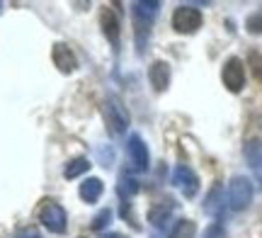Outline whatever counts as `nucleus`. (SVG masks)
Masks as SVG:
<instances>
[{
    "instance_id": "obj_1",
    "label": "nucleus",
    "mask_w": 262,
    "mask_h": 238,
    "mask_svg": "<svg viewBox=\"0 0 262 238\" xmlns=\"http://www.w3.org/2000/svg\"><path fill=\"white\" fill-rule=\"evenodd\" d=\"M253 202V182L245 175H235L228 185V207L233 211H243Z\"/></svg>"
},
{
    "instance_id": "obj_2",
    "label": "nucleus",
    "mask_w": 262,
    "mask_h": 238,
    "mask_svg": "<svg viewBox=\"0 0 262 238\" xmlns=\"http://www.w3.org/2000/svg\"><path fill=\"white\" fill-rule=\"evenodd\" d=\"M39 221L47 226L49 231H54V233H66V211L63 207L54 200H44L41 202V207H39Z\"/></svg>"
},
{
    "instance_id": "obj_3",
    "label": "nucleus",
    "mask_w": 262,
    "mask_h": 238,
    "mask_svg": "<svg viewBox=\"0 0 262 238\" xmlns=\"http://www.w3.org/2000/svg\"><path fill=\"white\" fill-rule=\"evenodd\" d=\"M160 10V3H134V19H136V37H139V47L143 51V41H146V32H148L150 22L156 19Z\"/></svg>"
},
{
    "instance_id": "obj_4",
    "label": "nucleus",
    "mask_w": 262,
    "mask_h": 238,
    "mask_svg": "<svg viewBox=\"0 0 262 238\" xmlns=\"http://www.w3.org/2000/svg\"><path fill=\"white\" fill-rule=\"evenodd\" d=\"M104 122H107V129L110 134L114 136H119V134L126 132V126H129V115H126V110L122 107V102L112 97V100H107L104 102Z\"/></svg>"
},
{
    "instance_id": "obj_5",
    "label": "nucleus",
    "mask_w": 262,
    "mask_h": 238,
    "mask_svg": "<svg viewBox=\"0 0 262 238\" xmlns=\"http://www.w3.org/2000/svg\"><path fill=\"white\" fill-rule=\"evenodd\" d=\"M202 12L196 8H192V5H180L178 10H175V15H172V27H175V32H180V34H192V32H196V29L202 27Z\"/></svg>"
},
{
    "instance_id": "obj_6",
    "label": "nucleus",
    "mask_w": 262,
    "mask_h": 238,
    "mask_svg": "<svg viewBox=\"0 0 262 238\" xmlns=\"http://www.w3.org/2000/svg\"><path fill=\"white\" fill-rule=\"evenodd\" d=\"M221 80L224 85L231 90V93H241L245 85V66L241 58H228L224 63V71H221Z\"/></svg>"
},
{
    "instance_id": "obj_7",
    "label": "nucleus",
    "mask_w": 262,
    "mask_h": 238,
    "mask_svg": "<svg viewBox=\"0 0 262 238\" xmlns=\"http://www.w3.org/2000/svg\"><path fill=\"white\" fill-rule=\"evenodd\" d=\"M126 153H129V161H131V168H134V170H139V172L148 170V163H150L148 146H146V141L141 139L139 134H131L129 136Z\"/></svg>"
},
{
    "instance_id": "obj_8",
    "label": "nucleus",
    "mask_w": 262,
    "mask_h": 238,
    "mask_svg": "<svg viewBox=\"0 0 262 238\" xmlns=\"http://www.w3.org/2000/svg\"><path fill=\"white\" fill-rule=\"evenodd\" d=\"M172 185H175L187 200H192L196 192H199V178H196V172L192 170L189 165H178V168L172 170Z\"/></svg>"
},
{
    "instance_id": "obj_9",
    "label": "nucleus",
    "mask_w": 262,
    "mask_h": 238,
    "mask_svg": "<svg viewBox=\"0 0 262 238\" xmlns=\"http://www.w3.org/2000/svg\"><path fill=\"white\" fill-rule=\"evenodd\" d=\"M51 58H54V63H56V68L61 73H73L75 68H78V58H75L73 49L68 47V44H54Z\"/></svg>"
},
{
    "instance_id": "obj_10",
    "label": "nucleus",
    "mask_w": 262,
    "mask_h": 238,
    "mask_svg": "<svg viewBox=\"0 0 262 238\" xmlns=\"http://www.w3.org/2000/svg\"><path fill=\"white\" fill-rule=\"evenodd\" d=\"M148 80H150V85L156 88L158 93L168 90V85H170V66L165 63V61H156V63L150 66V71H148Z\"/></svg>"
},
{
    "instance_id": "obj_11",
    "label": "nucleus",
    "mask_w": 262,
    "mask_h": 238,
    "mask_svg": "<svg viewBox=\"0 0 262 238\" xmlns=\"http://www.w3.org/2000/svg\"><path fill=\"white\" fill-rule=\"evenodd\" d=\"M100 25H102V29H104V37L110 39L114 47H119V19H117V15H114L110 8L102 10V15H100Z\"/></svg>"
},
{
    "instance_id": "obj_12",
    "label": "nucleus",
    "mask_w": 262,
    "mask_h": 238,
    "mask_svg": "<svg viewBox=\"0 0 262 238\" xmlns=\"http://www.w3.org/2000/svg\"><path fill=\"white\" fill-rule=\"evenodd\" d=\"M102 192H104V185L100 178H88L80 185V200L88 202V204H95V202L102 197Z\"/></svg>"
},
{
    "instance_id": "obj_13",
    "label": "nucleus",
    "mask_w": 262,
    "mask_h": 238,
    "mask_svg": "<svg viewBox=\"0 0 262 238\" xmlns=\"http://www.w3.org/2000/svg\"><path fill=\"white\" fill-rule=\"evenodd\" d=\"M245 161L250 163V168L262 182V141H248L245 146Z\"/></svg>"
},
{
    "instance_id": "obj_14",
    "label": "nucleus",
    "mask_w": 262,
    "mask_h": 238,
    "mask_svg": "<svg viewBox=\"0 0 262 238\" xmlns=\"http://www.w3.org/2000/svg\"><path fill=\"white\" fill-rule=\"evenodd\" d=\"M170 211H172V200H165L160 202V204H153L148 211V221L153 224V226H163L165 221H168Z\"/></svg>"
},
{
    "instance_id": "obj_15",
    "label": "nucleus",
    "mask_w": 262,
    "mask_h": 238,
    "mask_svg": "<svg viewBox=\"0 0 262 238\" xmlns=\"http://www.w3.org/2000/svg\"><path fill=\"white\" fill-rule=\"evenodd\" d=\"M90 170V161L88 158H73V161H68V165H66V170H63V175H66V180H73V178H78V175H83V172H88Z\"/></svg>"
},
{
    "instance_id": "obj_16",
    "label": "nucleus",
    "mask_w": 262,
    "mask_h": 238,
    "mask_svg": "<svg viewBox=\"0 0 262 238\" xmlns=\"http://www.w3.org/2000/svg\"><path fill=\"white\" fill-rule=\"evenodd\" d=\"M194 221L189 219H180L175 226H172V231H170V238H194Z\"/></svg>"
},
{
    "instance_id": "obj_17",
    "label": "nucleus",
    "mask_w": 262,
    "mask_h": 238,
    "mask_svg": "<svg viewBox=\"0 0 262 238\" xmlns=\"http://www.w3.org/2000/svg\"><path fill=\"white\" fill-rule=\"evenodd\" d=\"M119 192H122V197H131V194H136V192H139V182L131 180L129 175L124 172L122 178H119Z\"/></svg>"
},
{
    "instance_id": "obj_18",
    "label": "nucleus",
    "mask_w": 262,
    "mask_h": 238,
    "mask_svg": "<svg viewBox=\"0 0 262 238\" xmlns=\"http://www.w3.org/2000/svg\"><path fill=\"white\" fill-rule=\"evenodd\" d=\"M248 29H250V32H257V34L262 32V10H257L255 15L248 17Z\"/></svg>"
},
{
    "instance_id": "obj_19",
    "label": "nucleus",
    "mask_w": 262,
    "mask_h": 238,
    "mask_svg": "<svg viewBox=\"0 0 262 238\" xmlns=\"http://www.w3.org/2000/svg\"><path fill=\"white\" fill-rule=\"evenodd\" d=\"M112 219V209H104V211H100V217L93 221V229L95 231H100L102 226H107V221Z\"/></svg>"
},
{
    "instance_id": "obj_20",
    "label": "nucleus",
    "mask_w": 262,
    "mask_h": 238,
    "mask_svg": "<svg viewBox=\"0 0 262 238\" xmlns=\"http://www.w3.org/2000/svg\"><path fill=\"white\" fill-rule=\"evenodd\" d=\"M250 63H253V73L257 80H262V56L260 54H250Z\"/></svg>"
},
{
    "instance_id": "obj_21",
    "label": "nucleus",
    "mask_w": 262,
    "mask_h": 238,
    "mask_svg": "<svg viewBox=\"0 0 262 238\" xmlns=\"http://www.w3.org/2000/svg\"><path fill=\"white\" fill-rule=\"evenodd\" d=\"M100 238H126V236H122V233H102Z\"/></svg>"
},
{
    "instance_id": "obj_22",
    "label": "nucleus",
    "mask_w": 262,
    "mask_h": 238,
    "mask_svg": "<svg viewBox=\"0 0 262 238\" xmlns=\"http://www.w3.org/2000/svg\"><path fill=\"white\" fill-rule=\"evenodd\" d=\"M19 238H39V233H34V231H29V233H22Z\"/></svg>"
},
{
    "instance_id": "obj_23",
    "label": "nucleus",
    "mask_w": 262,
    "mask_h": 238,
    "mask_svg": "<svg viewBox=\"0 0 262 238\" xmlns=\"http://www.w3.org/2000/svg\"><path fill=\"white\" fill-rule=\"evenodd\" d=\"M0 8H3V3H0Z\"/></svg>"
}]
</instances>
